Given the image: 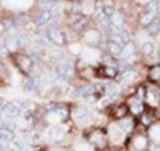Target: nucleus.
Instances as JSON below:
<instances>
[{
    "instance_id": "obj_1",
    "label": "nucleus",
    "mask_w": 160,
    "mask_h": 151,
    "mask_svg": "<svg viewBox=\"0 0 160 151\" xmlns=\"http://www.w3.org/2000/svg\"><path fill=\"white\" fill-rule=\"evenodd\" d=\"M55 71L59 76H62L63 80H68L71 79L73 75H75V67H73V63L69 60L68 56H64L60 62H58L55 64Z\"/></svg>"
},
{
    "instance_id": "obj_2",
    "label": "nucleus",
    "mask_w": 160,
    "mask_h": 151,
    "mask_svg": "<svg viewBox=\"0 0 160 151\" xmlns=\"http://www.w3.org/2000/svg\"><path fill=\"white\" fill-rule=\"evenodd\" d=\"M22 114H23V111L18 106L16 100H11V102L3 104L2 108H0V115L6 119H16Z\"/></svg>"
},
{
    "instance_id": "obj_3",
    "label": "nucleus",
    "mask_w": 160,
    "mask_h": 151,
    "mask_svg": "<svg viewBox=\"0 0 160 151\" xmlns=\"http://www.w3.org/2000/svg\"><path fill=\"white\" fill-rule=\"evenodd\" d=\"M46 34H47V38L49 40V43H53V44H56V46H62V44H64V34L55 26L47 27Z\"/></svg>"
},
{
    "instance_id": "obj_4",
    "label": "nucleus",
    "mask_w": 160,
    "mask_h": 151,
    "mask_svg": "<svg viewBox=\"0 0 160 151\" xmlns=\"http://www.w3.org/2000/svg\"><path fill=\"white\" fill-rule=\"evenodd\" d=\"M73 118L78 123L86 124L89 122V119H91V111H89V108L87 106H78V107H75V110H73Z\"/></svg>"
},
{
    "instance_id": "obj_5",
    "label": "nucleus",
    "mask_w": 160,
    "mask_h": 151,
    "mask_svg": "<svg viewBox=\"0 0 160 151\" xmlns=\"http://www.w3.org/2000/svg\"><path fill=\"white\" fill-rule=\"evenodd\" d=\"M16 64L18 67L22 70L24 74H29L31 70L33 67V60L29 55H26V54H22V55H18L16 56Z\"/></svg>"
},
{
    "instance_id": "obj_6",
    "label": "nucleus",
    "mask_w": 160,
    "mask_h": 151,
    "mask_svg": "<svg viewBox=\"0 0 160 151\" xmlns=\"http://www.w3.org/2000/svg\"><path fill=\"white\" fill-rule=\"evenodd\" d=\"M15 43H16V48H27L28 46H31L32 39L27 32L16 31L15 32Z\"/></svg>"
},
{
    "instance_id": "obj_7",
    "label": "nucleus",
    "mask_w": 160,
    "mask_h": 151,
    "mask_svg": "<svg viewBox=\"0 0 160 151\" xmlns=\"http://www.w3.org/2000/svg\"><path fill=\"white\" fill-rule=\"evenodd\" d=\"M51 20L52 19H51V15H49L48 9H40V11L33 16L32 22L36 27H43V26H46L48 22H51Z\"/></svg>"
},
{
    "instance_id": "obj_8",
    "label": "nucleus",
    "mask_w": 160,
    "mask_h": 151,
    "mask_svg": "<svg viewBox=\"0 0 160 151\" xmlns=\"http://www.w3.org/2000/svg\"><path fill=\"white\" fill-rule=\"evenodd\" d=\"M89 142H92V144L96 146L98 148H102L103 150V148L107 147L108 139H107V135L104 134V133H102V131H95Z\"/></svg>"
},
{
    "instance_id": "obj_9",
    "label": "nucleus",
    "mask_w": 160,
    "mask_h": 151,
    "mask_svg": "<svg viewBox=\"0 0 160 151\" xmlns=\"http://www.w3.org/2000/svg\"><path fill=\"white\" fill-rule=\"evenodd\" d=\"M138 76H139V74H138L136 70L127 68V70H124V71L120 74L119 78H120V82H122L123 84H131L138 79Z\"/></svg>"
},
{
    "instance_id": "obj_10",
    "label": "nucleus",
    "mask_w": 160,
    "mask_h": 151,
    "mask_svg": "<svg viewBox=\"0 0 160 151\" xmlns=\"http://www.w3.org/2000/svg\"><path fill=\"white\" fill-rule=\"evenodd\" d=\"M66 135H67V128H66V126H63V124H55L51 128V131H49V137L53 140H56V142L63 140L66 138Z\"/></svg>"
},
{
    "instance_id": "obj_11",
    "label": "nucleus",
    "mask_w": 160,
    "mask_h": 151,
    "mask_svg": "<svg viewBox=\"0 0 160 151\" xmlns=\"http://www.w3.org/2000/svg\"><path fill=\"white\" fill-rule=\"evenodd\" d=\"M95 20H96L98 26L102 27L103 29L111 28V18L107 16L106 13H103L102 11H98L96 13H95Z\"/></svg>"
},
{
    "instance_id": "obj_12",
    "label": "nucleus",
    "mask_w": 160,
    "mask_h": 151,
    "mask_svg": "<svg viewBox=\"0 0 160 151\" xmlns=\"http://www.w3.org/2000/svg\"><path fill=\"white\" fill-rule=\"evenodd\" d=\"M15 140V134L11 131H7L4 128H0V146L6 147V146L12 144Z\"/></svg>"
},
{
    "instance_id": "obj_13",
    "label": "nucleus",
    "mask_w": 160,
    "mask_h": 151,
    "mask_svg": "<svg viewBox=\"0 0 160 151\" xmlns=\"http://www.w3.org/2000/svg\"><path fill=\"white\" fill-rule=\"evenodd\" d=\"M93 92V87L92 84H80L78 87H75L73 91V96L75 98H84L86 95Z\"/></svg>"
},
{
    "instance_id": "obj_14",
    "label": "nucleus",
    "mask_w": 160,
    "mask_h": 151,
    "mask_svg": "<svg viewBox=\"0 0 160 151\" xmlns=\"http://www.w3.org/2000/svg\"><path fill=\"white\" fill-rule=\"evenodd\" d=\"M111 28L113 29V31H120V29L126 28V27H124L123 15L120 12H115L111 16Z\"/></svg>"
},
{
    "instance_id": "obj_15",
    "label": "nucleus",
    "mask_w": 160,
    "mask_h": 151,
    "mask_svg": "<svg viewBox=\"0 0 160 151\" xmlns=\"http://www.w3.org/2000/svg\"><path fill=\"white\" fill-rule=\"evenodd\" d=\"M116 126L122 130V131L124 133H131L132 130H133V126H135V122H133V119H129V118H123V119H120V120H116Z\"/></svg>"
},
{
    "instance_id": "obj_16",
    "label": "nucleus",
    "mask_w": 160,
    "mask_h": 151,
    "mask_svg": "<svg viewBox=\"0 0 160 151\" xmlns=\"http://www.w3.org/2000/svg\"><path fill=\"white\" fill-rule=\"evenodd\" d=\"M12 19H13L15 26H16L18 28L19 27H26V26H28V24L31 23V18H29L27 13H23V12L16 13Z\"/></svg>"
},
{
    "instance_id": "obj_17",
    "label": "nucleus",
    "mask_w": 160,
    "mask_h": 151,
    "mask_svg": "<svg viewBox=\"0 0 160 151\" xmlns=\"http://www.w3.org/2000/svg\"><path fill=\"white\" fill-rule=\"evenodd\" d=\"M120 92H122V90H120V87H119V84H116V83H112V82H108L107 83V87H106V94H107V96L109 98V99H116L119 95H120Z\"/></svg>"
},
{
    "instance_id": "obj_18",
    "label": "nucleus",
    "mask_w": 160,
    "mask_h": 151,
    "mask_svg": "<svg viewBox=\"0 0 160 151\" xmlns=\"http://www.w3.org/2000/svg\"><path fill=\"white\" fill-rule=\"evenodd\" d=\"M155 19H156V15L147 12V11H143L139 15V23H140V26H143L144 28H146L149 23H152Z\"/></svg>"
},
{
    "instance_id": "obj_19",
    "label": "nucleus",
    "mask_w": 160,
    "mask_h": 151,
    "mask_svg": "<svg viewBox=\"0 0 160 151\" xmlns=\"http://www.w3.org/2000/svg\"><path fill=\"white\" fill-rule=\"evenodd\" d=\"M146 98L148 100H152L153 103H158L159 102V98H160V91L156 86H148L147 87V92H146Z\"/></svg>"
},
{
    "instance_id": "obj_20",
    "label": "nucleus",
    "mask_w": 160,
    "mask_h": 151,
    "mask_svg": "<svg viewBox=\"0 0 160 151\" xmlns=\"http://www.w3.org/2000/svg\"><path fill=\"white\" fill-rule=\"evenodd\" d=\"M35 88H36V76L28 74L27 78L24 79V82H23V90L26 92H31Z\"/></svg>"
},
{
    "instance_id": "obj_21",
    "label": "nucleus",
    "mask_w": 160,
    "mask_h": 151,
    "mask_svg": "<svg viewBox=\"0 0 160 151\" xmlns=\"http://www.w3.org/2000/svg\"><path fill=\"white\" fill-rule=\"evenodd\" d=\"M133 52H135V47L132 42L126 44L123 48H122V52H120V56L119 59H123V60H129L131 58H133Z\"/></svg>"
},
{
    "instance_id": "obj_22",
    "label": "nucleus",
    "mask_w": 160,
    "mask_h": 151,
    "mask_svg": "<svg viewBox=\"0 0 160 151\" xmlns=\"http://www.w3.org/2000/svg\"><path fill=\"white\" fill-rule=\"evenodd\" d=\"M122 46L118 43H115L112 42V40H108L107 42V49H108V52L109 55H111L112 58H119L120 56V52H122Z\"/></svg>"
},
{
    "instance_id": "obj_23",
    "label": "nucleus",
    "mask_w": 160,
    "mask_h": 151,
    "mask_svg": "<svg viewBox=\"0 0 160 151\" xmlns=\"http://www.w3.org/2000/svg\"><path fill=\"white\" fill-rule=\"evenodd\" d=\"M44 82H46L47 84H59L60 82H63V79H62V76H59V75L56 74L55 70H52L51 72L44 75Z\"/></svg>"
},
{
    "instance_id": "obj_24",
    "label": "nucleus",
    "mask_w": 160,
    "mask_h": 151,
    "mask_svg": "<svg viewBox=\"0 0 160 151\" xmlns=\"http://www.w3.org/2000/svg\"><path fill=\"white\" fill-rule=\"evenodd\" d=\"M127 114H128V107H127V106H124V104H122V106H119V107L113 108L112 117H113L115 120H120V119L126 118Z\"/></svg>"
},
{
    "instance_id": "obj_25",
    "label": "nucleus",
    "mask_w": 160,
    "mask_h": 151,
    "mask_svg": "<svg viewBox=\"0 0 160 151\" xmlns=\"http://www.w3.org/2000/svg\"><path fill=\"white\" fill-rule=\"evenodd\" d=\"M47 9H48L49 15H51V19L55 20V19H58V18H59L60 12H62V6H60V3H59V2H52V3H51V6H49Z\"/></svg>"
},
{
    "instance_id": "obj_26",
    "label": "nucleus",
    "mask_w": 160,
    "mask_h": 151,
    "mask_svg": "<svg viewBox=\"0 0 160 151\" xmlns=\"http://www.w3.org/2000/svg\"><path fill=\"white\" fill-rule=\"evenodd\" d=\"M146 31L149 36H155V35H158L160 32V22L158 19H155L152 23H149L148 26L146 27Z\"/></svg>"
},
{
    "instance_id": "obj_27",
    "label": "nucleus",
    "mask_w": 160,
    "mask_h": 151,
    "mask_svg": "<svg viewBox=\"0 0 160 151\" xmlns=\"http://www.w3.org/2000/svg\"><path fill=\"white\" fill-rule=\"evenodd\" d=\"M159 8H160V2L159 0H149V2L146 4V7H144V11L151 12V13H153V15H156L158 16Z\"/></svg>"
},
{
    "instance_id": "obj_28",
    "label": "nucleus",
    "mask_w": 160,
    "mask_h": 151,
    "mask_svg": "<svg viewBox=\"0 0 160 151\" xmlns=\"http://www.w3.org/2000/svg\"><path fill=\"white\" fill-rule=\"evenodd\" d=\"M142 52L144 56H152L155 52V43L148 40V42H144L142 44Z\"/></svg>"
},
{
    "instance_id": "obj_29",
    "label": "nucleus",
    "mask_w": 160,
    "mask_h": 151,
    "mask_svg": "<svg viewBox=\"0 0 160 151\" xmlns=\"http://www.w3.org/2000/svg\"><path fill=\"white\" fill-rule=\"evenodd\" d=\"M103 76L104 78H108V79H113V78H116L118 76V68H113V67H108L104 64V67H103Z\"/></svg>"
},
{
    "instance_id": "obj_30",
    "label": "nucleus",
    "mask_w": 160,
    "mask_h": 151,
    "mask_svg": "<svg viewBox=\"0 0 160 151\" xmlns=\"http://www.w3.org/2000/svg\"><path fill=\"white\" fill-rule=\"evenodd\" d=\"M129 108H131V111L133 114H142L144 111V103L140 102V100L133 99V102L131 103V106H129Z\"/></svg>"
},
{
    "instance_id": "obj_31",
    "label": "nucleus",
    "mask_w": 160,
    "mask_h": 151,
    "mask_svg": "<svg viewBox=\"0 0 160 151\" xmlns=\"http://www.w3.org/2000/svg\"><path fill=\"white\" fill-rule=\"evenodd\" d=\"M12 144L15 146V148H16L18 151H24V150L27 148V146H28V140L27 139H23V138L15 139Z\"/></svg>"
},
{
    "instance_id": "obj_32",
    "label": "nucleus",
    "mask_w": 160,
    "mask_h": 151,
    "mask_svg": "<svg viewBox=\"0 0 160 151\" xmlns=\"http://www.w3.org/2000/svg\"><path fill=\"white\" fill-rule=\"evenodd\" d=\"M124 131H122L118 126H116V128L112 130V133H111V137H112V140H115V142H120V140H123L124 138Z\"/></svg>"
},
{
    "instance_id": "obj_33",
    "label": "nucleus",
    "mask_w": 160,
    "mask_h": 151,
    "mask_svg": "<svg viewBox=\"0 0 160 151\" xmlns=\"http://www.w3.org/2000/svg\"><path fill=\"white\" fill-rule=\"evenodd\" d=\"M8 54H9V48L7 47L4 36L2 35V36H0V56H7Z\"/></svg>"
},
{
    "instance_id": "obj_34",
    "label": "nucleus",
    "mask_w": 160,
    "mask_h": 151,
    "mask_svg": "<svg viewBox=\"0 0 160 151\" xmlns=\"http://www.w3.org/2000/svg\"><path fill=\"white\" fill-rule=\"evenodd\" d=\"M149 78L152 80H156V82H160V66H153L149 71Z\"/></svg>"
},
{
    "instance_id": "obj_35",
    "label": "nucleus",
    "mask_w": 160,
    "mask_h": 151,
    "mask_svg": "<svg viewBox=\"0 0 160 151\" xmlns=\"http://www.w3.org/2000/svg\"><path fill=\"white\" fill-rule=\"evenodd\" d=\"M100 11H102L103 13H106L107 16H109V18H111L112 15L116 12V11H115V7L112 6V4H103V7H102Z\"/></svg>"
},
{
    "instance_id": "obj_36",
    "label": "nucleus",
    "mask_w": 160,
    "mask_h": 151,
    "mask_svg": "<svg viewBox=\"0 0 160 151\" xmlns=\"http://www.w3.org/2000/svg\"><path fill=\"white\" fill-rule=\"evenodd\" d=\"M140 123L144 124V126H148V124H151L152 123V117L149 115L148 112H142L140 114Z\"/></svg>"
},
{
    "instance_id": "obj_37",
    "label": "nucleus",
    "mask_w": 160,
    "mask_h": 151,
    "mask_svg": "<svg viewBox=\"0 0 160 151\" xmlns=\"http://www.w3.org/2000/svg\"><path fill=\"white\" fill-rule=\"evenodd\" d=\"M3 128L7 130V131H11L13 134H15V131H16V126H15L12 122H8V120L6 123H3Z\"/></svg>"
},
{
    "instance_id": "obj_38",
    "label": "nucleus",
    "mask_w": 160,
    "mask_h": 151,
    "mask_svg": "<svg viewBox=\"0 0 160 151\" xmlns=\"http://www.w3.org/2000/svg\"><path fill=\"white\" fill-rule=\"evenodd\" d=\"M51 0H38V6L42 9H47L49 6H51Z\"/></svg>"
},
{
    "instance_id": "obj_39",
    "label": "nucleus",
    "mask_w": 160,
    "mask_h": 151,
    "mask_svg": "<svg viewBox=\"0 0 160 151\" xmlns=\"http://www.w3.org/2000/svg\"><path fill=\"white\" fill-rule=\"evenodd\" d=\"M148 151H160V143H158V142H152L151 144H149Z\"/></svg>"
},
{
    "instance_id": "obj_40",
    "label": "nucleus",
    "mask_w": 160,
    "mask_h": 151,
    "mask_svg": "<svg viewBox=\"0 0 160 151\" xmlns=\"http://www.w3.org/2000/svg\"><path fill=\"white\" fill-rule=\"evenodd\" d=\"M155 118H156V119H160V108L156 110V112H155Z\"/></svg>"
},
{
    "instance_id": "obj_41",
    "label": "nucleus",
    "mask_w": 160,
    "mask_h": 151,
    "mask_svg": "<svg viewBox=\"0 0 160 151\" xmlns=\"http://www.w3.org/2000/svg\"><path fill=\"white\" fill-rule=\"evenodd\" d=\"M158 55H159V58H160V44H159V48H158Z\"/></svg>"
},
{
    "instance_id": "obj_42",
    "label": "nucleus",
    "mask_w": 160,
    "mask_h": 151,
    "mask_svg": "<svg viewBox=\"0 0 160 151\" xmlns=\"http://www.w3.org/2000/svg\"><path fill=\"white\" fill-rule=\"evenodd\" d=\"M73 2H82V0H73Z\"/></svg>"
},
{
    "instance_id": "obj_43",
    "label": "nucleus",
    "mask_w": 160,
    "mask_h": 151,
    "mask_svg": "<svg viewBox=\"0 0 160 151\" xmlns=\"http://www.w3.org/2000/svg\"><path fill=\"white\" fill-rule=\"evenodd\" d=\"M0 151H2V146H0Z\"/></svg>"
}]
</instances>
